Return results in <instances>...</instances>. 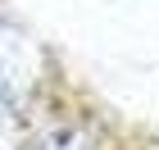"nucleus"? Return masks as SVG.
<instances>
[{"instance_id": "obj_1", "label": "nucleus", "mask_w": 159, "mask_h": 150, "mask_svg": "<svg viewBox=\"0 0 159 150\" xmlns=\"http://www.w3.org/2000/svg\"><path fill=\"white\" fill-rule=\"evenodd\" d=\"M37 150H91V132L82 123H50Z\"/></svg>"}]
</instances>
